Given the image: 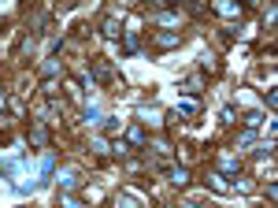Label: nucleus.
Returning a JSON list of instances; mask_svg holds the SVG:
<instances>
[{"label":"nucleus","mask_w":278,"mask_h":208,"mask_svg":"<svg viewBox=\"0 0 278 208\" xmlns=\"http://www.w3.org/2000/svg\"><path fill=\"white\" fill-rule=\"evenodd\" d=\"M208 186H212L215 194H226V190H230V182H226V175H212V179H208Z\"/></svg>","instance_id":"8"},{"label":"nucleus","mask_w":278,"mask_h":208,"mask_svg":"<svg viewBox=\"0 0 278 208\" xmlns=\"http://www.w3.org/2000/svg\"><path fill=\"white\" fill-rule=\"evenodd\" d=\"M93 78L97 82H111V64H108V60H93Z\"/></svg>","instance_id":"2"},{"label":"nucleus","mask_w":278,"mask_h":208,"mask_svg":"<svg viewBox=\"0 0 278 208\" xmlns=\"http://www.w3.org/2000/svg\"><path fill=\"white\" fill-rule=\"evenodd\" d=\"M219 15H241V4H215Z\"/></svg>","instance_id":"12"},{"label":"nucleus","mask_w":278,"mask_h":208,"mask_svg":"<svg viewBox=\"0 0 278 208\" xmlns=\"http://www.w3.org/2000/svg\"><path fill=\"white\" fill-rule=\"evenodd\" d=\"M126 141L134 145V149H141V145L149 141V134H145V127H130V130H126Z\"/></svg>","instance_id":"4"},{"label":"nucleus","mask_w":278,"mask_h":208,"mask_svg":"<svg viewBox=\"0 0 278 208\" xmlns=\"http://www.w3.org/2000/svg\"><path fill=\"white\" fill-rule=\"evenodd\" d=\"M78 186H82V171H74V167H71V171L59 179V190H63V194H74Z\"/></svg>","instance_id":"1"},{"label":"nucleus","mask_w":278,"mask_h":208,"mask_svg":"<svg viewBox=\"0 0 278 208\" xmlns=\"http://www.w3.org/2000/svg\"><path fill=\"white\" fill-rule=\"evenodd\" d=\"M52 171H56V156H45V167H41V182L52 179Z\"/></svg>","instance_id":"10"},{"label":"nucleus","mask_w":278,"mask_h":208,"mask_svg":"<svg viewBox=\"0 0 278 208\" xmlns=\"http://www.w3.org/2000/svg\"><path fill=\"white\" fill-rule=\"evenodd\" d=\"M30 141H34L37 149H45V141H49V130H45V123H34V127H30Z\"/></svg>","instance_id":"3"},{"label":"nucleus","mask_w":278,"mask_h":208,"mask_svg":"<svg viewBox=\"0 0 278 208\" xmlns=\"http://www.w3.org/2000/svg\"><path fill=\"white\" fill-rule=\"evenodd\" d=\"M234 171H237V160L226 156V160H222V175H234Z\"/></svg>","instance_id":"15"},{"label":"nucleus","mask_w":278,"mask_h":208,"mask_svg":"<svg viewBox=\"0 0 278 208\" xmlns=\"http://www.w3.org/2000/svg\"><path fill=\"white\" fill-rule=\"evenodd\" d=\"M167 179H171L174 186H185V182H189V171H185V167H167Z\"/></svg>","instance_id":"6"},{"label":"nucleus","mask_w":278,"mask_h":208,"mask_svg":"<svg viewBox=\"0 0 278 208\" xmlns=\"http://www.w3.org/2000/svg\"><path fill=\"white\" fill-rule=\"evenodd\" d=\"M67 93H71V97H74V101H82V86H78V82H74V78H71V82H67Z\"/></svg>","instance_id":"14"},{"label":"nucleus","mask_w":278,"mask_h":208,"mask_svg":"<svg viewBox=\"0 0 278 208\" xmlns=\"http://www.w3.org/2000/svg\"><path fill=\"white\" fill-rule=\"evenodd\" d=\"M119 34H122V30H119V26H115V22H111V19H108V22H104V37H119Z\"/></svg>","instance_id":"16"},{"label":"nucleus","mask_w":278,"mask_h":208,"mask_svg":"<svg viewBox=\"0 0 278 208\" xmlns=\"http://www.w3.org/2000/svg\"><path fill=\"white\" fill-rule=\"evenodd\" d=\"M200 86H204V82H200V74H193V78H185V89H189V97H197V93H200Z\"/></svg>","instance_id":"11"},{"label":"nucleus","mask_w":278,"mask_h":208,"mask_svg":"<svg viewBox=\"0 0 278 208\" xmlns=\"http://www.w3.org/2000/svg\"><path fill=\"white\" fill-rule=\"evenodd\" d=\"M137 45H141L137 30H126V37H122V52H137Z\"/></svg>","instance_id":"7"},{"label":"nucleus","mask_w":278,"mask_h":208,"mask_svg":"<svg viewBox=\"0 0 278 208\" xmlns=\"http://www.w3.org/2000/svg\"><path fill=\"white\" fill-rule=\"evenodd\" d=\"M63 208H82L78 197H71V194H63Z\"/></svg>","instance_id":"17"},{"label":"nucleus","mask_w":278,"mask_h":208,"mask_svg":"<svg viewBox=\"0 0 278 208\" xmlns=\"http://www.w3.org/2000/svg\"><path fill=\"white\" fill-rule=\"evenodd\" d=\"M156 45H160V49H174V45H178V34H171V30H160V34H156Z\"/></svg>","instance_id":"5"},{"label":"nucleus","mask_w":278,"mask_h":208,"mask_svg":"<svg viewBox=\"0 0 278 208\" xmlns=\"http://www.w3.org/2000/svg\"><path fill=\"white\" fill-rule=\"evenodd\" d=\"M260 123H264V115H260V112H249V115H245V127H260Z\"/></svg>","instance_id":"13"},{"label":"nucleus","mask_w":278,"mask_h":208,"mask_svg":"<svg viewBox=\"0 0 278 208\" xmlns=\"http://www.w3.org/2000/svg\"><path fill=\"white\" fill-rule=\"evenodd\" d=\"M197 112V97H182L178 101V115H193Z\"/></svg>","instance_id":"9"},{"label":"nucleus","mask_w":278,"mask_h":208,"mask_svg":"<svg viewBox=\"0 0 278 208\" xmlns=\"http://www.w3.org/2000/svg\"><path fill=\"white\" fill-rule=\"evenodd\" d=\"M104 130H108V134H119L122 127H119V119H108V123H104Z\"/></svg>","instance_id":"18"}]
</instances>
